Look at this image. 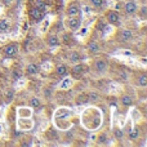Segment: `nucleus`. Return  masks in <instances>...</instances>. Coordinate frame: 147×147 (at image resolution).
<instances>
[{
	"label": "nucleus",
	"mask_w": 147,
	"mask_h": 147,
	"mask_svg": "<svg viewBox=\"0 0 147 147\" xmlns=\"http://www.w3.org/2000/svg\"><path fill=\"white\" fill-rule=\"evenodd\" d=\"M120 38H121L123 41H129L133 38V34L130 30H123L121 34H120Z\"/></svg>",
	"instance_id": "nucleus-8"
},
{
	"label": "nucleus",
	"mask_w": 147,
	"mask_h": 147,
	"mask_svg": "<svg viewBox=\"0 0 147 147\" xmlns=\"http://www.w3.org/2000/svg\"><path fill=\"white\" fill-rule=\"evenodd\" d=\"M57 74H58L59 76L66 75V74H67V67H66V66H63V65L58 66V67H57Z\"/></svg>",
	"instance_id": "nucleus-13"
},
{
	"label": "nucleus",
	"mask_w": 147,
	"mask_h": 147,
	"mask_svg": "<svg viewBox=\"0 0 147 147\" xmlns=\"http://www.w3.org/2000/svg\"><path fill=\"white\" fill-rule=\"evenodd\" d=\"M30 16L35 22H38V21H40L41 18H43V13H41V10L38 9V8H32L30 12Z\"/></svg>",
	"instance_id": "nucleus-7"
},
{
	"label": "nucleus",
	"mask_w": 147,
	"mask_h": 147,
	"mask_svg": "<svg viewBox=\"0 0 147 147\" xmlns=\"http://www.w3.org/2000/svg\"><path fill=\"white\" fill-rule=\"evenodd\" d=\"M79 59H80V54H79L78 52H72L71 56H70V61L71 62H78Z\"/></svg>",
	"instance_id": "nucleus-16"
},
{
	"label": "nucleus",
	"mask_w": 147,
	"mask_h": 147,
	"mask_svg": "<svg viewBox=\"0 0 147 147\" xmlns=\"http://www.w3.org/2000/svg\"><path fill=\"white\" fill-rule=\"evenodd\" d=\"M146 13H147V7H146V5H143L142 9H141V17L146 18Z\"/></svg>",
	"instance_id": "nucleus-21"
},
{
	"label": "nucleus",
	"mask_w": 147,
	"mask_h": 147,
	"mask_svg": "<svg viewBox=\"0 0 147 147\" xmlns=\"http://www.w3.org/2000/svg\"><path fill=\"white\" fill-rule=\"evenodd\" d=\"M88 49H89L90 53H98L99 52V45L97 43H94V41H92V43H89Z\"/></svg>",
	"instance_id": "nucleus-10"
},
{
	"label": "nucleus",
	"mask_w": 147,
	"mask_h": 147,
	"mask_svg": "<svg viewBox=\"0 0 147 147\" xmlns=\"http://www.w3.org/2000/svg\"><path fill=\"white\" fill-rule=\"evenodd\" d=\"M48 43H49V45L54 47V45H58L59 40H58V38H57L56 35H52V36H49L48 38Z\"/></svg>",
	"instance_id": "nucleus-11"
},
{
	"label": "nucleus",
	"mask_w": 147,
	"mask_h": 147,
	"mask_svg": "<svg viewBox=\"0 0 147 147\" xmlns=\"http://www.w3.org/2000/svg\"><path fill=\"white\" fill-rule=\"evenodd\" d=\"M107 67H109V63L103 59H97L94 62V69H96L97 72H105L107 70Z\"/></svg>",
	"instance_id": "nucleus-4"
},
{
	"label": "nucleus",
	"mask_w": 147,
	"mask_h": 147,
	"mask_svg": "<svg viewBox=\"0 0 147 147\" xmlns=\"http://www.w3.org/2000/svg\"><path fill=\"white\" fill-rule=\"evenodd\" d=\"M31 106H34V107H39V106H40L39 99L38 98H32V99H31Z\"/></svg>",
	"instance_id": "nucleus-20"
},
{
	"label": "nucleus",
	"mask_w": 147,
	"mask_h": 147,
	"mask_svg": "<svg viewBox=\"0 0 147 147\" xmlns=\"http://www.w3.org/2000/svg\"><path fill=\"white\" fill-rule=\"evenodd\" d=\"M129 137H130V140H136V138L138 137V129H137V128H134V129L130 130Z\"/></svg>",
	"instance_id": "nucleus-18"
},
{
	"label": "nucleus",
	"mask_w": 147,
	"mask_h": 147,
	"mask_svg": "<svg viewBox=\"0 0 147 147\" xmlns=\"http://www.w3.org/2000/svg\"><path fill=\"white\" fill-rule=\"evenodd\" d=\"M79 12H80V8H79V4L78 3H71V4L69 5V8H67V14L69 16H78Z\"/></svg>",
	"instance_id": "nucleus-5"
},
{
	"label": "nucleus",
	"mask_w": 147,
	"mask_h": 147,
	"mask_svg": "<svg viewBox=\"0 0 147 147\" xmlns=\"http://www.w3.org/2000/svg\"><path fill=\"white\" fill-rule=\"evenodd\" d=\"M99 140H101V141H99V142H101V143H105V142H106V141H105V136H101V138H99Z\"/></svg>",
	"instance_id": "nucleus-24"
},
{
	"label": "nucleus",
	"mask_w": 147,
	"mask_h": 147,
	"mask_svg": "<svg viewBox=\"0 0 147 147\" xmlns=\"http://www.w3.org/2000/svg\"><path fill=\"white\" fill-rule=\"evenodd\" d=\"M9 30V23L7 22V21H1L0 22V31H3V32H5V31Z\"/></svg>",
	"instance_id": "nucleus-15"
},
{
	"label": "nucleus",
	"mask_w": 147,
	"mask_h": 147,
	"mask_svg": "<svg viewBox=\"0 0 147 147\" xmlns=\"http://www.w3.org/2000/svg\"><path fill=\"white\" fill-rule=\"evenodd\" d=\"M18 52V44L17 43H12V44H8L7 47L4 48V53L9 57L16 56Z\"/></svg>",
	"instance_id": "nucleus-2"
},
{
	"label": "nucleus",
	"mask_w": 147,
	"mask_h": 147,
	"mask_svg": "<svg viewBox=\"0 0 147 147\" xmlns=\"http://www.w3.org/2000/svg\"><path fill=\"white\" fill-rule=\"evenodd\" d=\"M138 84L141 86H146L147 85V76L146 75H142L140 79H138Z\"/></svg>",
	"instance_id": "nucleus-17"
},
{
	"label": "nucleus",
	"mask_w": 147,
	"mask_h": 147,
	"mask_svg": "<svg viewBox=\"0 0 147 147\" xmlns=\"http://www.w3.org/2000/svg\"><path fill=\"white\" fill-rule=\"evenodd\" d=\"M121 102L125 105V106H130L132 102H133V99H132V97H129V96H124L121 98Z\"/></svg>",
	"instance_id": "nucleus-14"
},
{
	"label": "nucleus",
	"mask_w": 147,
	"mask_h": 147,
	"mask_svg": "<svg viewBox=\"0 0 147 147\" xmlns=\"http://www.w3.org/2000/svg\"><path fill=\"white\" fill-rule=\"evenodd\" d=\"M39 72V66L35 63H30L27 66V74H30V75H36V74Z\"/></svg>",
	"instance_id": "nucleus-9"
},
{
	"label": "nucleus",
	"mask_w": 147,
	"mask_h": 147,
	"mask_svg": "<svg viewBox=\"0 0 147 147\" xmlns=\"http://www.w3.org/2000/svg\"><path fill=\"white\" fill-rule=\"evenodd\" d=\"M80 25H81V20L79 17H76V16H72V17L69 18V21H67V26H69L70 30H72V31L79 30Z\"/></svg>",
	"instance_id": "nucleus-1"
},
{
	"label": "nucleus",
	"mask_w": 147,
	"mask_h": 147,
	"mask_svg": "<svg viewBox=\"0 0 147 147\" xmlns=\"http://www.w3.org/2000/svg\"><path fill=\"white\" fill-rule=\"evenodd\" d=\"M124 10L127 14H133V13L137 12V4L134 1H128L124 7Z\"/></svg>",
	"instance_id": "nucleus-6"
},
{
	"label": "nucleus",
	"mask_w": 147,
	"mask_h": 147,
	"mask_svg": "<svg viewBox=\"0 0 147 147\" xmlns=\"http://www.w3.org/2000/svg\"><path fill=\"white\" fill-rule=\"evenodd\" d=\"M115 136H116V137H117V138H121L123 133H121V132H120V130H119V129H116V130H115Z\"/></svg>",
	"instance_id": "nucleus-23"
},
{
	"label": "nucleus",
	"mask_w": 147,
	"mask_h": 147,
	"mask_svg": "<svg viewBox=\"0 0 147 147\" xmlns=\"http://www.w3.org/2000/svg\"><path fill=\"white\" fill-rule=\"evenodd\" d=\"M106 17H107V21H109L110 23H112V25H116V23H119V13L116 12V10H109V12L106 13Z\"/></svg>",
	"instance_id": "nucleus-3"
},
{
	"label": "nucleus",
	"mask_w": 147,
	"mask_h": 147,
	"mask_svg": "<svg viewBox=\"0 0 147 147\" xmlns=\"http://www.w3.org/2000/svg\"><path fill=\"white\" fill-rule=\"evenodd\" d=\"M36 8H38V9H40V10H43L44 8H45V5H44L41 1H38V7H36Z\"/></svg>",
	"instance_id": "nucleus-22"
},
{
	"label": "nucleus",
	"mask_w": 147,
	"mask_h": 147,
	"mask_svg": "<svg viewBox=\"0 0 147 147\" xmlns=\"http://www.w3.org/2000/svg\"><path fill=\"white\" fill-rule=\"evenodd\" d=\"M83 69H84V67L81 66V65H76V66L72 69V74L75 76H80L81 74H83Z\"/></svg>",
	"instance_id": "nucleus-12"
},
{
	"label": "nucleus",
	"mask_w": 147,
	"mask_h": 147,
	"mask_svg": "<svg viewBox=\"0 0 147 147\" xmlns=\"http://www.w3.org/2000/svg\"><path fill=\"white\" fill-rule=\"evenodd\" d=\"M90 3L94 5V7H97V8H99V7H102V5H103V0H90Z\"/></svg>",
	"instance_id": "nucleus-19"
}]
</instances>
